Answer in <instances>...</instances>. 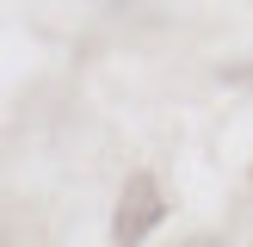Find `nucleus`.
Masks as SVG:
<instances>
[{"mask_svg":"<svg viewBox=\"0 0 253 247\" xmlns=\"http://www.w3.org/2000/svg\"><path fill=\"white\" fill-rule=\"evenodd\" d=\"M161 210H167V204H161V185L148 179V173H136V179L124 185V204H118V222H111V235H118L124 247H130V241H142V235L161 222Z\"/></svg>","mask_w":253,"mask_h":247,"instance_id":"1","label":"nucleus"}]
</instances>
